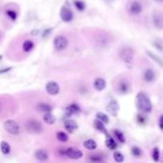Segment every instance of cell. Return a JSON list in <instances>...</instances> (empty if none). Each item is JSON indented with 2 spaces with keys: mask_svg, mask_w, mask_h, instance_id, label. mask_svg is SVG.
<instances>
[{
  "mask_svg": "<svg viewBox=\"0 0 163 163\" xmlns=\"http://www.w3.org/2000/svg\"><path fill=\"white\" fill-rule=\"evenodd\" d=\"M137 109L143 114H150L153 111V103L145 92H138L136 97Z\"/></svg>",
  "mask_w": 163,
  "mask_h": 163,
  "instance_id": "6da1fadb",
  "label": "cell"
},
{
  "mask_svg": "<svg viewBox=\"0 0 163 163\" xmlns=\"http://www.w3.org/2000/svg\"><path fill=\"white\" fill-rule=\"evenodd\" d=\"M3 127H4V130L9 134H11V136H18L21 132L20 126L18 125V123L12 119L5 120L3 123Z\"/></svg>",
  "mask_w": 163,
  "mask_h": 163,
  "instance_id": "7a4b0ae2",
  "label": "cell"
},
{
  "mask_svg": "<svg viewBox=\"0 0 163 163\" xmlns=\"http://www.w3.org/2000/svg\"><path fill=\"white\" fill-rule=\"evenodd\" d=\"M134 50L129 46L122 47L119 51V57L126 64H131L134 60Z\"/></svg>",
  "mask_w": 163,
  "mask_h": 163,
  "instance_id": "3957f363",
  "label": "cell"
},
{
  "mask_svg": "<svg viewBox=\"0 0 163 163\" xmlns=\"http://www.w3.org/2000/svg\"><path fill=\"white\" fill-rule=\"evenodd\" d=\"M25 127H26L27 132L33 134H41L42 131H43V125H42L38 120H35V119L28 120Z\"/></svg>",
  "mask_w": 163,
  "mask_h": 163,
  "instance_id": "277c9868",
  "label": "cell"
},
{
  "mask_svg": "<svg viewBox=\"0 0 163 163\" xmlns=\"http://www.w3.org/2000/svg\"><path fill=\"white\" fill-rule=\"evenodd\" d=\"M68 45H69V40L65 35H56L54 39V47L58 52H62L66 50Z\"/></svg>",
  "mask_w": 163,
  "mask_h": 163,
  "instance_id": "5b68a950",
  "label": "cell"
},
{
  "mask_svg": "<svg viewBox=\"0 0 163 163\" xmlns=\"http://www.w3.org/2000/svg\"><path fill=\"white\" fill-rule=\"evenodd\" d=\"M59 16L61 20L65 23H70L74 20V12L68 6H62V8L60 9Z\"/></svg>",
  "mask_w": 163,
  "mask_h": 163,
  "instance_id": "8992f818",
  "label": "cell"
},
{
  "mask_svg": "<svg viewBox=\"0 0 163 163\" xmlns=\"http://www.w3.org/2000/svg\"><path fill=\"white\" fill-rule=\"evenodd\" d=\"M143 11V6L139 1L137 0H134V1H131L128 5V12L130 15L132 16H139L141 12Z\"/></svg>",
  "mask_w": 163,
  "mask_h": 163,
  "instance_id": "52a82bcc",
  "label": "cell"
},
{
  "mask_svg": "<svg viewBox=\"0 0 163 163\" xmlns=\"http://www.w3.org/2000/svg\"><path fill=\"white\" fill-rule=\"evenodd\" d=\"M152 21L154 26L158 30H163V12L160 11H154L152 15Z\"/></svg>",
  "mask_w": 163,
  "mask_h": 163,
  "instance_id": "ba28073f",
  "label": "cell"
},
{
  "mask_svg": "<svg viewBox=\"0 0 163 163\" xmlns=\"http://www.w3.org/2000/svg\"><path fill=\"white\" fill-rule=\"evenodd\" d=\"M45 90L47 92V94L50 95H57L60 93V86L56 81L51 80L47 82Z\"/></svg>",
  "mask_w": 163,
  "mask_h": 163,
  "instance_id": "9c48e42d",
  "label": "cell"
},
{
  "mask_svg": "<svg viewBox=\"0 0 163 163\" xmlns=\"http://www.w3.org/2000/svg\"><path fill=\"white\" fill-rule=\"evenodd\" d=\"M65 155L67 158H71V159H80L83 157V153L81 150L75 147H69L67 149H65Z\"/></svg>",
  "mask_w": 163,
  "mask_h": 163,
  "instance_id": "30bf717a",
  "label": "cell"
},
{
  "mask_svg": "<svg viewBox=\"0 0 163 163\" xmlns=\"http://www.w3.org/2000/svg\"><path fill=\"white\" fill-rule=\"evenodd\" d=\"M106 111H107L112 116H114V117L117 116L118 111H119V105H118L117 101L115 100V99L110 100L109 103L107 104V106H106Z\"/></svg>",
  "mask_w": 163,
  "mask_h": 163,
  "instance_id": "8fae6325",
  "label": "cell"
},
{
  "mask_svg": "<svg viewBox=\"0 0 163 163\" xmlns=\"http://www.w3.org/2000/svg\"><path fill=\"white\" fill-rule=\"evenodd\" d=\"M80 113H81V109L76 103H72V104L68 105L65 109V116L67 118L73 116L75 115H78Z\"/></svg>",
  "mask_w": 163,
  "mask_h": 163,
  "instance_id": "7c38bea8",
  "label": "cell"
},
{
  "mask_svg": "<svg viewBox=\"0 0 163 163\" xmlns=\"http://www.w3.org/2000/svg\"><path fill=\"white\" fill-rule=\"evenodd\" d=\"M64 128L66 132L69 134H74L77 129H78V124L75 119L72 118H67L64 121Z\"/></svg>",
  "mask_w": 163,
  "mask_h": 163,
  "instance_id": "4fadbf2b",
  "label": "cell"
},
{
  "mask_svg": "<svg viewBox=\"0 0 163 163\" xmlns=\"http://www.w3.org/2000/svg\"><path fill=\"white\" fill-rule=\"evenodd\" d=\"M143 79L146 83H153L155 80V73L153 69H146L143 73Z\"/></svg>",
  "mask_w": 163,
  "mask_h": 163,
  "instance_id": "5bb4252c",
  "label": "cell"
},
{
  "mask_svg": "<svg viewBox=\"0 0 163 163\" xmlns=\"http://www.w3.org/2000/svg\"><path fill=\"white\" fill-rule=\"evenodd\" d=\"M130 90V84L127 80H120L117 84V92L120 95H126Z\"/></svg>",
  "mask_w": 163,
  "mask_h": 163,
  "instance_id": "9a60e30c",
  "label": "cell"
},
{
  "mask_svg": "<svg viewBox=\"0 0 163 163\" xmlns=\"http://www.w3.org/2000/svg\"><path fill=\"white\" fill-rule=\"evenodd\" d=\"M106 86H107V82H106V80L102 78V77H97L94 81V88L97 92L104 91L106 89Z\"/></svg>",
  "mask_w": 163,
  "mask_h": 163,
  "instance_id": "2e32d148",
  "label": "cell"
},
{
  "mask_svg": "<svg viewBox=\"0 0 163 163\" xmlns=\"http://www.w3.org/2000/svg\"><path fill=\"white\" fill-rule=\"evenodd\" d=\"M34 158L41 162H44V161L48 160L49 154L46 150H44V149H38V150H36L34 153Z\"/></svg>",
  "mask_w": 163,
  "mask_h": 163,
  "instance_id": "e0dca14e",
  "label": "cell"
},
{
  "mask_svg": "<svg viewBox=\"0 0 163 163\" xmlns=\"http://www.w3.org/2000/svg\"><path fill=\"white\" fill-rule=\"evenodd\" d=\"M94 126L99 133L105 134V136H108V134H109L108 130H107V128H106V125L104 123H102L100 120H98V119L95 118L94 120Z\"/></svg>",
  "mask_w": 163,
  "mask_h": 163,
  "instance_id": "ac0fdd59",
  "label": "cell"
},
{
  "mask_svg": "<svg viewBox=\"0 0 163 163\" xmlns=\"http://www.w3.org/2000/svg\"><path fill=\"white\" fill-rule=\"evenodd\" d=\"M105 145L106 147H107L108 149H110V150H116V149L117 148V142L116 140L111 137L110 134H108V136H106V140H105Z\"/></svg>",
  "mask_w": 163,
  "mask_h": 163,
  "instance_id": "d6986e66",
  "label": "cell"
},
{
  "mask_svg": "<svg viewBox=\"0 0 163 163\" xmlns=\"http://www.w3.org/2000/svg\"><path fill=\"white\" fill-rule=\"evenodd\" d=\"M36 109L39 111V112H42L44 113V114H46V113H52L54 108L52 105H50L46 102H40L37 104L36 106Z\"/></svg>",
  "mask_w": 163,
  "mask_h": 163,
  "instance_id": "ffe728a7",
  "label": "cell"
},
{
  "mask_svg": "<svg viewBox=\"0 0 163 163\" xmlns=\"http://www.w3.org/2000/svg\"><path fill=\"white\" fill-rule=\"evenodd\" d=\"M113 134H114L116 140H117V142L121 144H124L126 142V137L122 131H120L118 129H115V130H113Z\"/></svg>",
  "mask_w": 163,
  "mask_h": 163,
  "instance_id": "44dd1931",
  "label": "cell"
},
{
  "mask_svg": "<svg viewBox=\"0 0 163 163\" xmlns=\"http://www.w3.org/2000/svg\"><path fill=\"white\" fill-rule=\"evenodd\" d=\"M83 146H84L85 149H87V150H89V151H94L97 148V143H96L95 140L89 138V139H86L84 141Z\"/></svg>",
  "mask_w": 163,
  "mask_h": 163,
  "instance_id": "7402d4cb",
  "label": "cell"
},
{
  "mask_svg": "<svg viewBox=\"0 0 163 163\" xmlns=\"http://www.w3.org/2000/svg\"><path fill=\"white\" fill-rule=\"evenodd\" d=\"M34 48V42L31 39H27L23 42L22 50L24 53H31Z\"/></svg>",
  "mask_w": 163,
  "mask_h": 163,
  "instance_id": "603a6c76",
  "label": "cell"
},
{
  "mask_svg": "<svg viewBox=\"0 0 163 163\" xmlns=\"http://www.w3.org/2000/svg\"><path fill=\"white\" fill-rule=\"evenodd\" d=\"M11 150H12V147L9 144V142H7V141H4V140L0 142V151H1V153L4 155H8L11 153Z\"/></svg>",
  "mask_w": 163,
  "mask_h": 163,
  "instance_id": "cb8c5ba5",
  "label": "cell"
},
{
  "mask_svg": "<svg viewBox=\"0 0 163 163\" xmlns=\"http://www.w3.org/2000/svg\"><path fill=\"white\" fill-rule=\"evenodd\" d=\"M5 15H6V16L9 17V19L12 21V22H16L17 17H18V12L16 10H13V9L6 10L5 11Z\"/></svg>",
  "mask_w": 163,
  "mask_h": 163,
  "instance_id": "d4e9b609",
  "label": "cell"
},
{
  "mask_svg": "<svg viewBox=\"0 0 163 163\" xmlns=\"http://www.w3.org/2000/svg\"><path fill=\"white\" fill-rule=\"evenodd\" d=\"M55 137H56V139H57L58 141H60V142H62V143H66V142H68V140H69V136L67 134V133L63 132V131L56 132Z\"/></svg>",
  "mask_w": 163,
  "mask_h": 163,
  "instance_id": "484cf974",
  "label": "cell"
},
{
  "mask_svg": "<svg viewBox=\"0 0 163 163\" xmlns=\"http://www.w3.org/2000/svg\"><path fill=\"white\" fill-rule=\"evenodd\" d=\"M43 120L44 122L48 125H53L55 123V116L52 114V113H46V114H44L43 116Z\"/></svg>",
  "mask_w": 163,
  "mask_h": 163,
  "instance_id": "4316f807",
  "label": "cell"
},
{
  "mask_svg": "<svg viewBox=\"0 0 163 163\" xmlns=\"http://www.w3.org/2000/svg\"><path fill=\"white\" fill-rule=\"evenodd\" d=\"M105 157L103 154H90L89 155V159L92 162L95 163H100V162H104L105 160Z\"/></svg>",
  "mask_w": 163,
  "mask_h": 163,
  "instance_id": "83f0119b",
  "label": "cell"
},
{
  "mask_svg": "<svg viewBox=\"0 0 163 163\" xmlns=\"http://www.w3.org/2000/svg\"><path fill=\"white\" fill-rule=\"evenodd\" d=\"M95 117H96V119L100 120V121H101L102 123H104L105 125L108 124V123L110 122V117H109V116L106 115V114H104V113H102V112L96 113Z\"/></svg>",
  "mask_w": 163,
  "mask_h": 163,
  "instance_id": "f1b7e54d",
  "label": "cell"
},
{
  "mask_svg": "<svg viewBox=\"0 0 163 163\" xmlns=\"http://www.w3.org/2000/svg\"><path fill=\"white\" fill-rule=\"evenodd\" d=\"M113 158H114V160L117 163H122L125 160L124 154L119 151H115L114 154H113Z\"/></svg>",
  "mask_w": 163,
  "mask_h": 163,
  "instance_id": "f546056e",
  "label": "cell"
},
{
  "mask_svg": "<svg viewBox=\"0 0 163 163\" xmlns=\"http://www.w3.org/2000/svg\"><path fill=\"white\" fill-rule=\"evenodd\" d=\"M147 54H148L149 56H150V57H151L154 62H157L160 67L163 68V60L159 57V56H158L157 54H154V53H152V52H150V51H148V52H147Z\"/></svg>",
  "mask_w": 163,
  "mask_h": 163,
  "instance_id": "4dcf8cb0",
  "label": "cell"
},
{
  "mask_svg": "<svg viewBox=\"0 0 163 163\" xmlns=\"http://www.w3.org/2000/svg\"><path fill=\"white\" fill-rule=\"evenodd\" d=\"M74 6L75 7V9L79 12H83L86 9V4L82 0H75L74 1Z\"/></svg>",
  "mask_w": 163,
  "mask_h": 163,
  "instance_id": "1f68e13d",
  "label": "cell"
},
{
  "mask_svg": "<svg viewBox=\"0 0 163 163\" xmlns=\"http://www.w3.org/2000/svg\"><path fill=\"white\" fill-rule=\"evenodd\" d=\"M146 114H143V113H138L137 115V121L139 125H144L147 122V117L145 116Z\"/></svg>",
  "mask_w": 163,
  "mask_h": 163,
  "instance_id": "d6a6232c",
  "label": "cell"
},
{
  "mask_svg": "<svg viewBox=\"0 0 163 163\" xmlns=\"http://www.w3.org/2000/svg\"><path fill=\"white\" fill-rule=\"evenodd\" d=\"M131 152L134 158H140L141 154H142V151H141V149L137 146H133L131 149Z\"/></svg>",
  "mask_w": 163,
  "mask_h": 163,
  "instance_id": "836d02e7",
  "label": "cell"
},
{
  "mask_svg": "<svg viewBox=\"0 0 163 163\" xmlns=\"http://www.w3.org/2000/svg\"><path fill=\"white\" fill-rule=\"evenodd\" d=\"M152 158H153V160L154 162H158L159 161V158H160V152H159V149L158 147L154 148V150L152 152Z\"/></svg>",
  "mask_w": 163,
  "mask_h": 163,
  "instance_id": "e575fe53",
  "label": "cell"
},
{
  "mask_svg": "<svg viewBox=\"0 0 163 163\" xmlns=\"http://www.w3.org/2000/svg\"><path fill=\"white\" fill-rule=\"evenodd\" d=\"M153 46L158 50V51L163 52V42L161 40H155L154 41Z\"/></svg>",
  "mask_w": 163,
  "mask_h": 163,
  "instance_id": "d590c367",
  "label": "cell"
},
{
  "mask_svg": "<svg viewBox=\"0 0 163 163\" xmlns=\"http://www.w3.org/2000/svg\"><path fill=\"white\" fill-rule=\"evenodd\" d=\"M158 127L161 131H163V114L159 116V120H158Z\"/></svg>",
  "mask_w": 163,
  "mask_h": 163,
  "instance_id": "8d00e7d4",
  "label": "cell"
},
{
  "mask_svg": "<svg viewBox=\"0 0 163 163\" xmlns=\"http://www.w3.org/2000/svg\"><path fill=\"white\" fill-rule=\"evenodd\" d=\"M12 67H8V68H4V69H1L0 70V75H3V74H6V73H8L10 72V71H12Z\"/></svg>",
  "mask_w": 163,
  "mask_h": 163,
  "instance_id": "74e56055",
  "label": "cell"
},
{
  "mask_svg": "<svg viewBox=\"0 0 163 163\" xmlns=\"http://www.w3.org/2000/svg\"><path fill=\"white\" fill-rule=\"evenodd\" d=\"M154 1L158 3H163V0H154Z\"/></svg>",
  "mask_w": 163,
  "mask_h": 163,
  "instance_id": "f35d334b",
  "label": "cell"
},
{
  "mask_svg": "<svg viewBox=\"0 0 163 163\" xmlns=\"http://www.w3.org/2000/svg\"><path fill=\"white\" fill-rule=\"evenodd\" d=\"M100 163H107V162H100Z\"/></svg>",
  "mask_w": 163,
  "mask_h": 163,
  "instance_id": "ab89813d",
  "label": "cell"
}]
</instances>
